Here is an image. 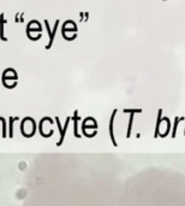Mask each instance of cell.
I'll list each match as a JSON object with an SVG mask.
<instances>
[{
	"instance_id": "cell-1",
	"label": "cell",
	"mask_w": 185,
	"mask_h": 206,
	"mask_svg": "<svg viewBox=\"0 0 185 206\" xmlns=\"http://www.w3.org/2000/svg\"><path fill=\"white\" fill-rule=\"evenodd\" d=\"M58 23H59V21H57L55 24H54V29L51 32V29H49V24H48V21H45V24H46V28L47 30L49 32V42H48V45L46 46V48H51V46L53 45V40H54V36H55V32H57V28H58Z\"/></svg>"
},
{
	"instance_id": "cell-2",
	"label": "cell",
	"mask_w": 185,
	"mask_h": 206,
	"mask_svg": "<svg viewBox=\"0 0 185 206\" xmlns=\"http://www.w3.org/2000/svg\"><path fill=\"white\" fill-rule=\"evenodd\" d=\"M70 117L68 119H66V123H65V127H64V129L62 128V126H60V121H59V118L57 117L55 118V121H57V124H58V127H59V129H60V140H59V142H58V146H60L62 143V141H64V137H65V133H66V129H68V127H69V122H70Z\"/></svg>"
},
{
	"instance_id": "cell-3",
	"label": "cell",
	"mask_w": 185,
	"mask_h": 206,
	"mask_svg": "<svg viewBox=\"0 0 185 206\" xmlns=\"http://www.w3.org/2000/svg\"><path fill=\"white\" fill-rule=\"evenodd\" d=\"M116 113H117V110H114L113 113H112L111 121H109V135H111V140H112V142H113L114 146H117L116 139H114V134H113V123H114V116H116Z\"/></svg>"
},
{
	"instance_id": "cell-4",
	"label": "cell",
	"mask_w": 185,
	"mask_h": 206,
	"mask_svg": "<svg viewBox=\"0 0 185 206\" xmlns=\"http://www.w3.org/2000/svg\"><path fill=\"white\" fill-rule=\"evenodd\" d=\"M125 112H131V116H130V122H129V127H128V137H130L131 135V129H132V122H133V115L136 112H142V110H124Z\"/></svg>"
},
{
	"instance_id": "cell-5",
	"label": "cell",
	"mask_w": 185,
	"mask_h": 206,
	"mask_svg": "<svg viewBox=\"0 0 185 206\" xmlns=\"http://www.w3.org/2000/svg\"><path fill=\"white\" fill-rule=\"evenodd\" d=\"M4 24H5V19H4V15H1L0 16V38H1V40L6 41L8 39L4 36Z\"/></svg>"
},
{
	"instance_id": "cell-6",
	"label": "cell",
	"mask_w": 185,
	"mask_h": 206,
	"mask_svg": "<svg viewBox=\"0 0 185 206\" xmlns=\"http://www.w3.org/2000/svg\"><path fill=\"white\" fill-rule=\"evenodd\" d=\"M161 115H162V110L159 111V116H158V123H156V128H155V134L154 137H158L159 136V126L161 123Z\"/></svg>"
},
{
	"instance_id": "cell-7",
	"label": "cell",
	"mask_w": 185,
	"mask_h": 206,
	"mask_svg": "<svg viewBox=\"0 0 185 206\" xmlns=\"http://www.w3.org/2000/svg\"><path fill=\"white\" fill-rule=\"evenodd\" d=\"M77 115H78V112L76 111L75 112V116H73V123H75V136L76 137H79V135H78L77 133V122H78V117H77Z\"/></svg>"
},
{
	"instance_id": "cell-8",
	"label": "cell",
	"mask_w": 185,
	"mask_h": 206,
	"mask_svg": "<svg viewBox=\"0 0 185 206\" xmlns=\"http://www.w3.org/2000/svg\"><path fill=\"white\" fill-rule=\"evenodd\" d=\"M16 118H17V117H16ZM16 118H12V117L10 118V133H8V136H10V137L13 136V122H15Z\"/></svg>"
},
{
	"instance_id": "cell-9",
	"label": "cell",
	"mask_w": 185,
	"mask_h": 206,
	"mask_svg": "<svg viewBox=\"0 0 185 206\" xmlns=\"http://www.w3.org/2000/svg\"><path fill=\"white\" fill-rule=\"evenodd\" d=\"M179 121H180V119L178 118H176V126H174V131H173V134H172V136H173V137H174V136H176V129H177V124H178V122H179Z\"/></svg>"
}]
</instances>
